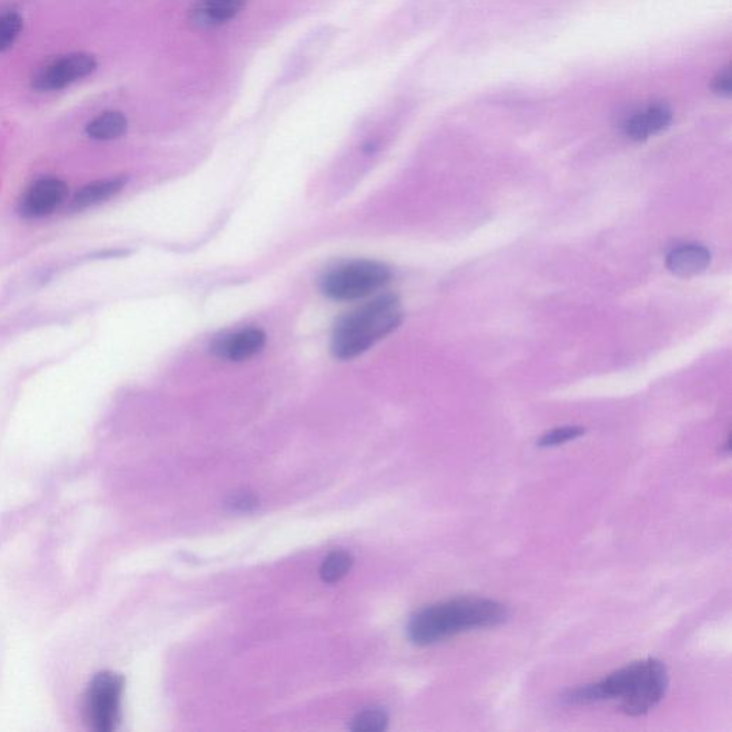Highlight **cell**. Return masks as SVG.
<instances>
[{
  "instance_id": "1",
  "label": "cell",
  "mask_w": 732,
  "mask_h": 732,
  "mask_svg": "<svg viewBox=\"0 0 732 732\" xmlns=\"http://www.w3.org/2000/svg\"><path fill=\"white\" fill-rule=\"evenodd\" d=\"M670 677L664 662L648 658L632 662L612 672L604 680L565 691L560 697L564 707H584L604 701H617L618 708L630 717H641L661 704Z\"/></svg>"
},
{
  "instance_id": "2",
  "label": "cell",
  "mask_w": 732,
  "mask_h": 732,
  "mask_svg": "<svg viewBox=\"0 0 732 732\" xmlns=\"http://www.w3.org/2000/svg\"><path fill=\"white\" fill-rule=\"evenodd\" d=\"M508 610L489 598L459 597L422 608L409 620V641L418 647L437 644L462 632L504 624Z\"/></svg>"
},
{
  "instance_id": "3",
  "label": "cell",
  "mask_w": 732,
  "mask_h": 732,
  "mask_svg": "<svg viewBox=\"0 0 732 732\" xmlns=\"http://www.w3.org/2000/svg\"><path fill=\"white\" fill-rule=\"evenodd\" d=\"M402 319L404 311L397 296H378L339 319L332 334V354L341 361L354 359L391 335Z\"/></svg>"
},
{
  "instance_id": "4",
  "label": "cell",
  "mask_w": 732,
  "mask_h": 732,
  "mask_svg": "<svg viewBox=\"0 0 732 732\" xmlns=\"http://www.w3.org/2000/svg\"><path fill=\"white\" fill-rule=\"evenodd\" d=\"M391 279V272L377 261H354L339 266L322 279V292L334 301H356L375 294Z\"/></svg>"
},
{
  "instance_id": "5",
  "label": "cell",
  "mask_w": 732,
  "mask_h": 732,
  "mask_svg": "<svg viewBox=\"0 0 732 732\" xmlns=\"http://www.w3.org/2000/svg\"><path fill=\"white\" fill-rule=\"evenodd\" d=\"M123 680L113 672H102L93 678L85 695V718L98 732L115 730L121 714Z\"/></svg>"
},
{
  "instance_id": "6",
  "label": "cell",
  "mask_w": 732,
  "mask_h": 732,
  "mask_svg": "<svg viewBox=\"0 0 732 732\" xmlns=\"http://www.w3.org/2000/svg\"><path fill=\"white\" fill-rule=\"evenodd\" d=\"M96 69V61L88 53H72L49 63L33 79V88L41 92L61 91L66 86L81 81Z\"/></svg>"
},
{
  "instance_id": "7",
  "label": "cell",
  "mask_w": 732,
  "mask_h": 732,
  "mask_svg": "<svg viewBox=\"0 0 732 732\" xmlns=\"http://www.w3.org/2000/svg\"><path fill=\"white\" fill-rule=\"evenodd\" d=\"M68 186L58 178H42L33 183L19 202V212L25 218L51 215L65 202Z\"/></svg>"
},
{
  "instance_id": "8",
  "label": "cell",
  "mask_w": 732,
  "mask_h": 732,
  "mask_svg": "<svg viewBox=\"0 0 732 732\" xmlns=\"http://www.w3.org/2000/svg\"><path fill=\"white\" fill-rule=\"evenodd\" d=\"M265 344V332L258 328H251L216 339L212 351L219 358L228 359L231 362H242L258 355L264 349Z\"/></svg>"
},
{
  "instance_id": "9",
  "label": "cell",
  "mask_w": 732,
  "mask_h": 732,
  "mask_svg": "<svg viewBox=\"0 0 732 732\" xmlns=\"http://www.w3.org/2000/svg\"><path fill=\"white\" fill-rule=\"evenodd\" d=\"M672 111L665 103H654L644 111L635 113L624 123V132L631 141H647L671 125Z\"/></svg>"
},
{
  "instance_id": "10",
  "label": "cell",
  "mask_w": 732,
  "mask_h": 732,
  "mask_svg": "<svg viewBox=\"0 0 732 732\" xmlns=\"http://www.w3.org/2000/svg\"><path fill=\"white\" fill-rule=\"evenodd\" d=\"M248 0H198L189 11V21L199 29L225 25L245 8Z\"/></svg>"
},
{
  "instance_id": "11",
  "label": "cell",
  "mask_w": 732,
  "mask_h": 732,
  "mask_svg": "<svg viewBox=\"0 0 732 732\" xmlns=\"http://www.w3.org/2000/svg\"><path fill=\"white\" fill-rule=\"evenodd\" d=\"M711 262V252L698 244L682 245L670 252L667 268L681 278H690L704 272Z\"/></svg>"
},
{
  "instance_id": "12",
  "label": "cell",
  "mask_w": 732,
  "mask_h": 732,
  "mask_svg": "<svg viewBox=\"0 0 732 732\" xmlns=\"http://www.w3.org/2000/svg\"><path fill=\"white\" fill-rule=\"evenodd\" d=\"M126 185L125 178L108 179V181H98L83 186L76 192L72 199V208L85 209L89 206L101 204L108 201L112 196L119 194L123 186Z\"/></svg>"
},
{
  "instance_id": "13",
  "label": "cell",
  "mask_w": 732,
  "mask_h": 732,
  "mask_svg": "<svg viewBox=\"0 0 732 732\" xmlns=\"http://www.w3.org/2000/svg\"><path fill=\"white\" fill-rule=\"evenodd\" d=\"M128 129V121L121 112L102 113L86 126V133L96 141H112L121 138Z\"/></svg>"
},
{
  "instance_id": "14",
  "label": "cell",
  "mask_w": 732,
  "mask_h": 732,
  "mask_svg": "<svg viewBox=\"0 0 732 732\" xmlns=\"http://www.w3.org/2000/svg\"><path fill=\"white\" fill-rule=\"evenodd\" d=\"M352 564H354V558L351 554L345 551H335L325 558L319 574H321L322 581L335 584L351 571Z\"/></svg>"
},
{
  "instance_id": "15",
  "label": "cell",
  "mask_w": 732,
  "mask_h": 732,
  "mask_svg": "<svg viewBox=\"0 0 732 732\" xmlns=\"http://www.w3.org/2000/svg\"><path fill=\"white\" fill-rule=\"evenodd\" d=\"M388 725V715L382 710L372 708L359 712L355 720L352 721V730L364 732L384 731Z\"/></svg>"
},
{
  "instance_id": "16",
  "label": "cell",
  "mask_w": 732,
  "mask_h": 732,
  "mask_svg": "<svg viewBox=\"0 0 732 732\" xmlns=\"http://www.w3.org/2000/svg\"><path fill=\"white\" fill-rule=\"evenodd\" d=\"M22 29V19L18 13H5L0 16V52L11 48Z\"/></svg>"
},
{
  "instance_id": "17",
  "label": "cell",
  "mask_w": 732,
  "mask_h": 732,
  "mask_svg": "<svg viewBox=\"0 0 732 732\" xmlns=\"http://www.w3.org/2000/svg\"><path fill=\"white\" fill-rule=\"evenodd\" d=\"M585 434V428L582 427H562L555 428L547 434L542 435L538 441V447L549 448L557 447V445L567 444L574 439L582 437Z\"/></svg>"
},
{
  "instance_id": "18",
  "label": "cell",
  "mask_w": 732,
  "mask_h": 732,
  "mask_svg": "<svg viewBox=\"0 0 732 732\" xmlns=\"http://www.w3.org/2000/svg\"><path fill=\"white\" fill-rule=\"evenodd\" d=\"M712 92L715 95L721 96V98H730L732 93V75L730 66H725L715 76L714 81L711 85Z\"/></svg>"
},
{
  "instance_id": "19",
  "label": "cell",
  "mask_w": 732,
  "mask_h": 732,
  "mask_svg": "<svg viewBox=\"0 0 732 732\" xmlns=\"http://www.w3.org/2000/svg\"><path fill=\"white\" fill-rule=\"evenodd\" d=\"M229 507L238 512H251L258 507V501L251 494H236L229 501Z\"/></svg>"
}]
</instances>
